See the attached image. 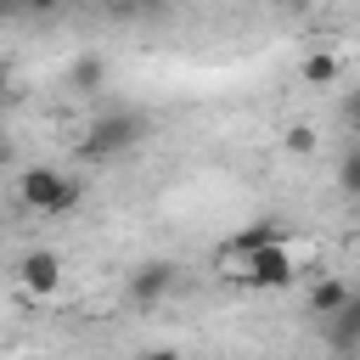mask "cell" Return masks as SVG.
I'll return each mask as SVG.
<instances>
[{
    "instance_id": "cell-3",
    "label": "cell",
    "mask_w": 360,
    "mask_h": 360,
    "mask_svg": "<svg viewBox=\"0 0 360 360\" xmlns=\"http://www.w3.org/2000/svg\"><path fill=\"white\" fill-rule=\"evenodd\" d=\"M236 276H242L248 287H287V281L298 276V264H292V253H287V242H270V248H259V253H248Z\"/></svg>"
},
{
    "instance_id": "cell-14",
    "label": "cell",
    "mask_w": 360,
    "mask_h": 360,
    "mask_svg": "<svg viewBox=\"0 0 360 360\" xmlns=\"http://www.w3.org/2000/svg\"><path fill=\"white\" fill-rule=\"evenodd\" d=\"M6 96H11V68L0 62V101H6Z\"/></svg>"
},
{
    "instance_id": "cell-12",
    "label": "cell",
    "mask_w": 360,
    "mask_h": 360,
    "mask_svg": "<svg viewBox=\"0 0 360 360\" xmlns=\"http://www.w3.org/2000/svg\"><path fill=\"white\" fill-rule=\"evenodd\" d=\"M22 6H28V11H56L62 0H22Z\"/></svg>"
},
{
    "instance_id": "cell-6",
    "label": "cell",
    "mask_w": 360,
    "mask_h": 360,
    "mask_svg": "<svg viewBox=\"0 0 360 360\" xmlns=\"http://www.w3.org/2000/svg\"><path fill=\"white\" fill-rule=\"evenodd\" d=\"M169 287H174V264H163V259H152V264H141L129 276V298L135 304H158Z\"/></svg>"
},
{
    "instance_id": "cell-10",
    "label": "cell",
    "mask_w": 360,
    "mask_h": 360,
    "mask_svg": "<svg viewBox=\"0 0 360 360\" xmlns=\"http://www.w3.org/2000/svg\"><path fill=\"white\" fill-rule=\"evenodd\" d=\"M73 79H79V84H101V62H79Z\"/></svg>"
},
{
    "instance_id": "cell-7",
    "label": "cell",
    "mask_w": 360,
    "mask_h": 360,
    "mask_svg": "<svg viewBox=\"0 0 360 360\" xmlns=\"http://www.w3.org/2000/svg\"><path fill=\"white\" fill-rule=\"evenodd\" d=\"M343 304H354V292H349V281H338V276H326V281H315L309 287V309L326 321V315H338Z\"/></svg>"
},
{
    "instance_id": "cell-2",
    "label": "cell",
    "mask_w": 360,
    "mask_h": 360,
    "mask_svg": "<svg viewBox=\"0 0 360 360\" xmlns=\"http://www.w3.org/2000/svg\"><path fill=\"white\" fill-rule=\"evenodd\" d=\"M141 135H146V118L129 112V107H112V112L90 118V129H84V158H118V152L141 146Z\"/></svg>"
},
{
    "instance_id": "cell-5",
    "label": "cell",
    "mask_w": 360,
    "mask_h": 360,
    "mask_svg": "<svg viewBox=\"0 0 360 360\" xmlns=\"http://www.w3.org/2000/svg\"><path fill=\"white\" fill-rule=\"evenodd\" d=\"M270 242H287V225H281V219H253L248 231H236V236L225 242V253H231V259H248V253H259V248H270Z\"/></svg>"
},
{
    "instance_id": "cell-13",
    "label": "cell",
    "mask_w": 360,
    "mask_h": 360,
    "mask_svg": "<svg viewBox=\"0 0 360 360\" xmlns=\"http://www.w3.org/2000/svg\"><path fill=\"white\" fill-rule=\"evenodd\" d=\"M6 163H11V135L0 129V169H6Z\"/></svg>"
},
{
    "instance_id": "cell-4",
    "label": "cell",
    "mask_w": 360,
    "mask_h": 360,
    "mask_svg": "<svg viewBox=\"0 0 360 360\" xmlns=\"http://www.w3.org/2000/svg\"><path fill=\"white\" fill-rule=\"evenodd\" d=\"M17 276H22V287H28L34 298H51V292H62V259H56L51 248H34V253H22Z\"/></svg>"
},
{
    "instance_id": "cell-1",
    "label": "cell",
    "mask_w": 360,
    "mask_h": 360,
    "mask_svg": "<svg viewBox=\"0 0 360 360\" xmlns=\"http://www.w3.org/2000/svg\"><path fill=\"white\" fill-rule=\"evenodd\" d=\"M17 197H22V208H34V214H68V208H79V180L73 174H62V169H51V163H34V169H22V180H17Z\"/></svg>"
},
{
    "instance_id": "cell-9",
    "label": "cell",
    "mask_w": 360,
    "mask_h": 360,
    "mask_svg": "<svg viewBox=\"0 0 360 360\" xmlns=\"http://www.w3.org/2000/svg\"><path fill=\"white\" fill-rule=\"evenodd\" d=\"M304 79H309V84H332V79H338V56H332V51L304 56Z\"/></svg>"
},
{
    "instance_id": "cell-11",
    "label": "cell",
    "mask_w": 360,
    "mask_h": 360,
    "mask_svg": "<svg viewBox=\"0 0 360 360\" xmlns=\"http://www.w3.org/2000/svg\"><path fill=\"white\" fill-rule=\"evenodd\" d=\"M141 360H180V349H146Z\"/></svg>"
},
{
    "instance_id": "cell-8",
    "label": "cell",
    "mask_w": 360,
    "mask_h": 360,
    "mask_svg": "<svg viewBox=\"0 0 360 360\" xmlns=\"http://www.w3.org/2000/svg\"><path fill=\"white\" fill-rule=\"evenodd\" d=\"M326 321H332V343H338V349H354V343H360V304H343V309L326 315Z\"/></svg>"
}]
</instances>
